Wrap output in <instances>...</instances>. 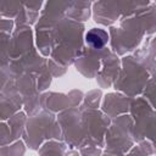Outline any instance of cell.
Here are the masks:
<instances>
[{"instance_id":"cell-1","label":"cell","mask_w":156,"mask_h":156,"mask_svg":"<svg viewBox=\"0 0 156 156\" xmlns=\"http://www.w3.org/2000/svg\"><path fill=\"white\" fill-rule=\"evenodd\" d=\"M108 35L104 29H99V28H94L90 29L87 35H85V40L87 43L93 48V49H101L102 46H105V44L107 43Z\"/></svg>"}]
</instances>
